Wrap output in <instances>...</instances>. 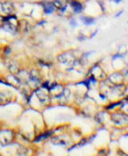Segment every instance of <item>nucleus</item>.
<instances>
[{
	"label": "nucleus",
	"mask_w": 128,
	"mask_h": 156,
	"mask_svg": "<svg viewBox=\"0 0 128 156\" xmlns=\"http://www.w3.org/2000/svg\"><path fill=\"white\" fill-rule=\"evenodd\" d=\"M69 3H70V5H71V7L73 8L75 13H81L82 12V10H83L82 3L77 1V0H70Z\"/></svg>",
	"instance_id": "nucleus-3"
},
{
	"label": "nucleus",
	"mask_w": 128,
	"mask_h": 156,
	"mask_svg": "<svg viewBox=\"0 0 128 156\" xmlns=\"http://www.w3.org/2000/svg\"><path fill=\"white\" fill-rule=\"evenodd\" d=\"M112 120L113 121V123L117 125H125L128 123V115L115 113L112 115Z\"/></svg>",
	"instance_id": "nucleus-1"
},
{
	"label": "nucleus",
	"mask_w": 128,
	"mask_h": 156,
	"mask_svg": "<svg viewBox=\"0 0 128 156\" xmlns=\"http://www.w3.org/2000/svg\"><path fill=\"white\" fill-rule=\"evenodd\" d=\"M70 23H71V25L73 27H76V22H75L74 20H71V22H70Z\"/></svg>",
	"instance_id": "nucleus-8"
},
{
	"label": "nucleus",
	"mask_w": 128,
	"mask_h": 156,
	"mask_svg": "<svg viewBox=\"0 0 128 156\" xmlns=\"http://www.w3.org/2000/svg\"><path fill=\"white\" fill-rule=\"evenodd\" d=\"M42 5L43 7V10L46 14H51L54 11V6L51 2H42Z\"/></svg>",
	"instance_id": "nucleus-4"
},
{
	"label": "nucleus",
	"mask_w": 128,
	"mask_h": 156,
	"mask_svg": "<svg viewBox=\"0 0 128 156\" xmlns=\"http://www.w3.org/2000/svg\"><path fill=\"white\" fill-rule=\"evenodd\" d=\"M52 4H53L54 8H57L60 11H65L68 3H67V0H54V1L52 2Z\"/></svg>",
	"instance_id": "nucleus-2"
},
{
	"label": "nucleus",
	"mask_w": 128,
	"mask_h": 156,
	"mask_svg": "<svg viewBox=\"0 0 128 156\" xmlns=\"http://www.w3.org/2000/svg\"><path fill=\"white\" fill-rule=\"evenodd\" d=\"M81 20H82L83 23L85 25H87V26L93 25L95 23V19H94V18H91V17H82Z\"/></svg>",
	"instance_id": "nucleus-6"
},
{
	"label": "nucleus",
	"mask_w": 128,
	"mask_h": 156,
	"mask_svg": "<svg viewBox=\"0 0 128 156\" xmlns=\"http://www.w3.org/2000/svg\"><path fill=\"white\" fill-rule=\"evenodd\" d=\"M112 1H113V2H115V3H120L121 1H122V0H112Z\"/></svg>",
	"instance_id": "nucleus-9"
},
{
	"label": "nucleus",
	"mask_w": 128,
	"mask_h": 156,
	"mask_svg": "<svg viewBox=\"0 0 128 156\" xmlns=\"http://www.w3.org/2000/svg\"><path fill=\"white\" fill-rule=\"evenodd\" d=\"M122 13H123V11H120V12H119V13H118V14H117V15H116L115 17H119V16H120V15L122 14Z\"/></svg>",
	"instance_id": "nucleus-10"
},
{
	"label": "nucleus",
	"mask_w": 128,
	"mask_h": 156,
	"mask_svg": "<svg viewBox=\"0 0 128 156\" xmlns=\"http://www.w3.org/2000/svg\"><path fill=\"white\" fill-rule=\"evenodd\" d=\"M126 100H127V101H128V97H127V98H126Z\"/></svg>",
	"instance_id": "nucleus-11"
},
{
	"label": "nucleus",
	"mask_w": 128,
	"mask_h": 156,
	"mask_svg": "<svg viewBox=\"0 0 128 156\" xmlns=\"http://www.w3.org/2000/svg\"><path fill=\"white\" fill-rule=\"evenodd\" d=\"M51 135H52V131H47V132H46V133H42V135L38 136L36 137V139H35L34 141H41V140H46V139H47V137H49Z\"/></svg>",
	"instance_id": "nucleus-5"
},
{
	"label": "nucleus",
	"mask_w": 128,
	"mask_h": 156,
	"mask_svg": "<svg viewBox=\"0 0 128 156\" xmlns=\"http://www.w3.org/2000/svg\"><path fill=\"white\" fill-rule=\"evenodd\" d=\"M120 104H121V102H116V103H113V104H112L110 106H108L107 109H112V108H114V107H116V106L120 105Z\"/></svg>",
	"instance_id": "nucleus-7"
}]
</instances>
